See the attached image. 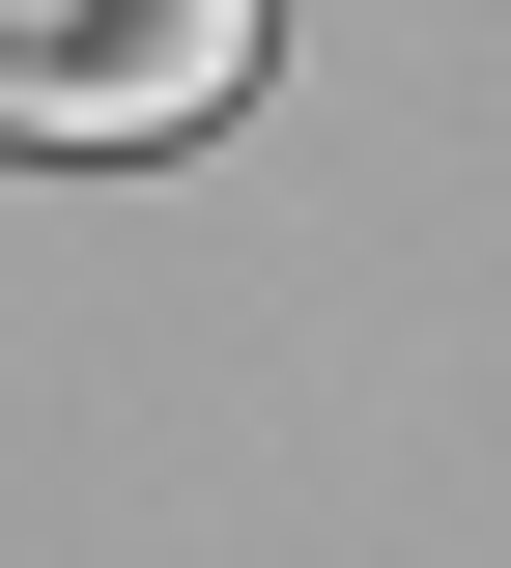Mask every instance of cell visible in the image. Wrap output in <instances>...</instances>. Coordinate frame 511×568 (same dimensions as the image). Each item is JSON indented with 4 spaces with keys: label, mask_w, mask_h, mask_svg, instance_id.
<instances>
[{
    "label": "cell",
    "mask_w": 511,
    "mask_h": 568,
    "mask_svg": "<svg viewBox=\"0 0 511 568\" xmlns=\"http://www.w3.org/2000/svg\"><path fill=\"white\" fill-rule=\"evenodd\" d=\"M256 85V0H0V142H200Z\"/></svg>",
    "instance_id": "1"
}]
</instances>
